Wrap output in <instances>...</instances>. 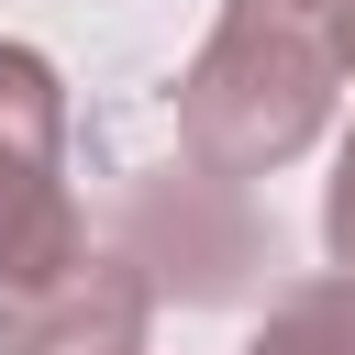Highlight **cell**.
I'll list each match as a JSON object with an SVG mask.
<instances>
[{
	"label": "cell",
	"instance_id": "cell-5",
	"mask_svg": "<svg viewBox=\"0 0 355 355\" xmlns=\"http://www.w3.org/2000/svg\"><path fill=\"white\" fill-rule=\"evenodd\" d=\"M244 355H355V277H311V288H288Z\"/></svg>",
	"mask_w": 355,
	"mask_h": 355
},
{
	"label": "cell",
	"instance_id": "cell-7",
	"mask_svg": "<svg viewBox=\"0 0 355 355\" xmlns=\"http://www.w3.org/2000/svg\"><path fill=\"white\" fill-rule=\"evenodd\" d=\"M322 33H333V78H355V0H333V22H322Z\"/></svg>",
	"mask_w": 355,
	"mask_h": 355
},
{
	"label": "cell",
	"instance_id": "cell-8",
	"mask_svg": "<svg viewBox=\"0 0 355 355\" xmlns=\"http://www.w3.org/2000/svg\"><path fill=\"white\" fill-rule=\"evenodd\" d=\"M233 11H288V22H333V0H233Z\"/></svg>",
	"mask_w": 355,
	"mask_h": 355
},
{
	"label": "cell",
	"instance_id": "cell-4",
	"mask_svg": "<svg viewBox=\"0 0 355 355\" xmlns=\"http://www.w3.org/2000/svg\"><path fill=\"white\" fill-rule=\"evenodd\" d=\"M144 311L155 288L111 244H78L67 266L0 300V355H144Z\"/></svg>",
	"mask_w": 355,
	"mask_h": 355
},
{
	"label": "cell",
	"instance_id": "cell-3",
	"mask_svg": "<svg viewBox=\"0 0 355 355\" xmlns=\"http://www.w3.org/2000/svg\"><path fill=\"white\" fill-rule=\"evenodd\" d=\"M89 244V211L67 189V89L33 44H0V300L33 288Z\"/></svg>",
	"mask_w": 355,
	"mask_h": 355
},
{
	"label": "cell",
	"instance_id": "cell-6",
	"mask_svg": "<svg viewBox=\"0 0 355 355\" xmlns=\"http://www.w3.org/2000/svg\"><path fill=\"white\" fill-rule=\"evenodd\" d=\"M322 244H333V266L355 277V133H344V155H333V189H322Z\"/></svg>",
	"mask_w": 355,
	"mask_h": 355
},
{
	"label": "cell",
	"instance_id": "cell-2",
	"mask_svg": "<svg viewBox=\"0 0 355 355\" xmlns=\"http://www.w3.org/2000/svg\"><path fill=\"white\" fill-rule=\"evenodd\" d=\"M155 300H233L255 266H266V222L244 211L233 178L211 166H122V244H111Z\"/></svg>",
	"mask_w": 355,
	"mask_h": 355
},
{
	"label": "cell",
	"instance_id": "cell-1",
	"mask_svg": "<svg viewBox=\"0 0 355 355\" xmlns=\"http://www.w3.org/2000/svg\"><path fill=\"white\" fill-rule=\"evenodd\" d=\"M322 122H333V33L288 11H222L200 67L178 78V133L211 178L288 166Z\"/></svg>",
	"mask_w": 355,
	"mask_h": 355
}]
</instances>
